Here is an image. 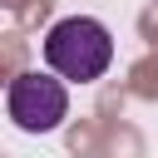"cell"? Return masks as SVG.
<instances>
[{
    "mask_svg": "<svg viewBox=\"0 0 158 158\" xmlns=\"http://www.w3.org/2000/svg\"><path fill=\"white\" fill-rule=\"evenodd\" d=\"M109 59H114V40L94 15H64L44 35V64L59 79L89 84V79H99L109 69Z\"/></svg>",
    "mask_w": 158,
    "mask_h": 158,
    "instance_id": "6da1fadb",
    "label": "cell"
},
{
    "mask_svg": "<svg viewBox=\"0 0 158 158\" xmlns=\"http://www.w3.org/2000/svg\"><path fill=\"white\" fill-rule=\"evenodd\" d=\"M5 109H10V118H15L25 133H54V128L64 123V114H69V94H64L59 79H49V74H40V69H25V74L10 79Z\"/></svg>",
    "mask_w": 158,
    "mask_h": 158,
    "instance_id": "7a4b0ae2",
    "label": "cell"
}]
</instances>
